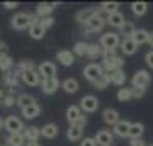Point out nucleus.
I'll return each mask as SVG.
<instances>
[{"instance_id":"obj_1","label":"nucleus","mask_w":153,"mask_h":146,"mask_svg":"<svg viewBox=\"0 0 153 146\" xmlns=\"http://www.w3.org/2000/svg\"><path fill=\"white\" fill-rule=\"evenodd\" d=\"M104 73L105 71H104V68H102V65H97V63H88V65L83 68V76H85L88 82H92V83L97 82Z\"/></svg>"},{"instance_id":"obj_2","label":"nucleus","mask_w":153,"mask_h":146,"mask_svg":"<svg viewBox=\"0 0 153 146\" xmlns=\"http://www.w3.org/2000/svg\"><path fill=\"white\" fill-rule=\"evenodd\" d=\"M99 44H100L104 49H116V48H119V46H121L119 34H117V33H105V34H102Z\"/></svg>"},{"instance_id":"obj_3","label":"nucleus","mask_w":153,"mask_h":146,"mask_svg":"<svg viewBox=\"0 0 153 146\" xmlns=\"http://www.w3.org/2000/svg\"><path fill=\"white\" fill-rule=\"evenodd\" d=\"M150 82H152V76H150V73H148L146 70H138L136 73H134V76H133V87L134 88H141V90H145L148 85H150Z\"/></svg>"},{"instance_id":"obj_4","label":"nucleus","mask_w":153,"mask_h":146,"mask_svg":"<svg viewBox=\"0 0 153 146\" xmlns=\"http://www.w3.org/2000/svg\"><path fill=\"white\" fill-rule=\"evenodd\" d=\"M10 24L14 29L17 31H22V29H26V27H31V14H26V12H19L16 16L10 19Z\"/></svg>"},{"instance_id":"obj_5","label":"nucleus","mask_w":153,"mask_h":146,"mask_svg":"<svg viewBox=\"0 0 153 146\" xmlns=\"http://www.w3.org/2000/svg\"><path fill=\"white\" fill-rule=\"evenodd\" d=\"M5 129L9 131L10 134H22V133L26 131V127H24V124H22V121L19 119V117L9 116L5 119Z\"/></svg>"},{"instance_id":"obj_6","label":"nucleus","mask_w":153,"mask_h":146,"mask_svg":"<svg viewBox=\"0 0 153 146\" xmlns=\"http://www.w3.org/2000/svg\"><path fill=\"white\" fill-rule=\"evenodd\" d=\"M105 22H107V19H104V17H102V14H100V10H99L97 16L94 17L90 22H87V24H85V31H87V33H100V31L104 29Z\"/></svg>"},{"instance_id":"obj_7","label":"nucleus","mask_w":153,"mask_h":146,"mask_svg":"<svg viewBox=\"0 0 153 146\" xmlns=\"http://www.w3.org/2000/svg\"><path fill=\"white\" fill-rule=\"evenodd\" d=\"M38 71H39V75H41L43 80L55 78L56 76V66H55V63H51V61H43V63L38 66Z\"/></svg>"},{"instance_id":"obj_8","label":"nucleus","mask_w":153,"mask_h":146,"mask_svg":"<svg viewBox=\"0 0 153 146\" xmlns=\"http://www.w3.org/2000/svg\"><path fill=\"white\" fill-rule=\"evenodd\" d=\"M21 78H22V82H24L26 85H29V87H38L39 83H43V82H41V75H39L38 70H27V71H24Z\"/></svg>"},{"instance_id":"obj_9","label":"nucleus","mask_w":153,"mask_h":146,"mask_svg":"<svg viewBox=\"0 0 153 146\" xmlns=\"http://www.w3.org/2000/svg\"><path fill=\"white\" fill-rule=\"evenodd\" d=\"M80 109H82L83 112H95L99 109L97 97H94V95H85V97H82V100H80Z\"/></svg>"},{"instance_id":"obj_10","label":"nucleus","mask_w":153,"mask_h":146,"mask_svg":"<svg viewBox=\"0 0 153 146\" xmlns=\"http://www.w3.org/2000/svg\"><path fill=\"white\" fill-rule=\"evenodd\" d=\"M56 5H58V4H55V2H41V4L36 5V14H38L41 19L51 17V12L56 9Z\"/></svg>"},{"instance_id":"obj_11","label":"nucleus","mask_w":153,"mask_h":146,"mask_svg":"<svg viewBox=\"0 0 153 146\" xmlns=\"http://www.w3.org/2000/svg\"><path fill=\"white\" fill-rule=\"evenodd\" d=\"M99 14V10L97 9H83V10H78L76 12V16H75V19H76V22H80V24H87V22H90L94 19V17Z\"/></svg>"},{"instance_id":"obj_12","label":"nucleus","mask_w":153,"mask_h":146,"mask_svg":"<svg viewBox=\"0 0 153 146\" xmlns=\"http://www.w3.org/2000/svg\"><path fill=\"white\" fill-rule=\"evenodd\" d=\"M112 141H114V134L107 129H100L97 134H95V143H97L99 146H111Z\"/></svg>"},{"instance_id":"obj_13","label":"nucleus","mask_w":153,"mask_h":146,"mask_svg":"<svg viewBox=\"0 0 153 146\" xmlns=\"http://www.w3.org/2000/svg\"><path fill=\"white\" fill-rule=\"evenodd\" d=\"M60 80L58 78H48V80H43V83H41V90H43V93H46V95H51V93H55L58 88H60Z\"/></svg>"},{"instance_id":"obj_14","label":"nucleus","mask_w":153,"mask_h":146,"mask_svg":"<svg viewBox=\"0 0 153 146\" xmlns=\"http://www.w3.org/2000/svg\"><path fill=\"white\" fill-rule=\"evenodd\" d=\"M123 66H124V60H123L121 56H116L114 60L104 61V63H102V68H104L105 73H112V71L123 70Z\"/></svg>"},{"instance_id":"obj_15","label":"nucleus","mask_w":153,"mask_h":146,"mask_svg":"<svg viewBox=\"0 0 153 146\" xmlns=\"http://www.w3.org/2000/svg\"><path fill=\"white\" fill-rule=\"evenodd\" d=\"M102 119H104L105 124L112 126V127H114V126L121 121L119 119V112H117L116 109H111V107L104 109V112H102Z\"/></svg>"},{"instance_id":"obj_16","label":"nucleus","mask_w":153,"mask_h":146,"mask_svg":"<svg viewBox=\"0 0 153 146\" xmlns=\"http://www.w3.org/2000/svg\"><path fill=\"white\" fill-rule=\"evenodd\" d=\"M56 60L60 61L63 66H71L75 63V54L71 53V51H68V49H61L56 54Z\"/></svg>"},{"instance_id":"obj_17","label":"nucleus","mask_w":153,"mask_h":146,"mask_svg":"<svg viewBox=\"0 0 153 146\" xmlns=\"http://www.w3.org/2000/svg\"><path fill=\"white\" fill-rule=\"evenodd\" d=\"M82 116H83L82 109L78 107V105H70V107L66 109V119H68L70 124H76V122L80 121Z\"/></svg>"},{"instance_id":"obj_18","label":"nucleus","mask_w":153,"mask_h":146,"mask_svg":"<svg viewBox=\"0 0 153 146\" xmlns=\"http://www.w3.org/2000/svg\"><path fill=\"white\" fill-rule=\"evenodd\" d=\"M121 51H123V53L124 54H128V56H131V54H134L138 51V44L134 43V41H133L131 38H128V39H123V41H121Z\"/></svg>"},{"instance_id":"obj_19","label":"nucleus","mask_w":153,"mask_h":146,"mask_svg":"<svg viewBox=\"0 0 153 146\" xmlns=\"http://www.w3.org/2000/svg\"><path fill=\"white\" fill-rule=\"evenodd\" d=\"M129 129H131V122L129 121H119L114 126V134L119 136V138H126V136H129Z\"/></svg>"},{"instance_id":"obj_20","label":"nucleus","mask_w":153,"mask_h":146,"mask_svg":"<svg viewBox=\"0 0 153 146\" xmlns=\"http://www.w3.org/2000/svg\"><path fill=\"white\" fill-rule=\"evenodd\" d=\"M124 16L121 14V12H116V14H111V16H107V24H109L111 27H116V29H121V27L124 26Z\"/></svg>"},{"instance_id":"obj_21","label":"nucleus","mask_w":153,"mask_h":146,"mask_svg":"<svg viewBox=\"0 0 153 146\" xmlns=\"http://www.w3.org/2000/svg\"><path fill=\"white\" fill-rule=\"evenodd\" d=\"M82 134H83V127L76 124H70L68 131H66V138L70 141H80L82 139Z\"/></svg>"},{"instance_id":"obj_22","label":"nucleus","mask_w":153,"mask_h":146,"mask_svg":"<svg viewBox=\"0 0 153 146\" xmlns=\"http://www.w3.org/2000/svg\"><path fill=\"white\" fill-rule=\"evenodd\" d=\"M41 136L44 138H48V139H53L58 136V126L53 124V122H49V124L43 126V129H41Z\"/></svg>"},{"instance_id":"obj_23","label":"nucleus","mask_w":153,"mask_h":146,"mask_svg":"<svg viewBox=\"0 0 153 146\" xmlns=\"http://www.w3.org/2000/svg\"><path fill=\"white\" fill-rule=\"evenodd\" d=\"M143 133H145V126L141 122H131V129H129V138L131 139H141Z\"/></svg>"},{"instance_id":"obj_24","label":"nucleus","mask_w":153,"mask_h":146,"mask_svg":"<svg viewBox=\"0 0 153 146\" xmlns=\"http://www.w3.org/2000/svg\"><path fill=\"white\" fill-rule=\"evenodd\" d=\"M26 143H27V139H26L24 133L22 134H9V138H7L9 146H26Z\"/></svg>"},{"instance_id":"obj_25","label":"nucleus","mask_w":153,"mask_h":146,"mask_svg":"<svg viewBox=\"0 0 153 146\" xmlns=\"http://www.w3.org/2000/svg\"><path fill=\"white\" fill-rule=\"evenodd\" d=\"M102 53H104V48L100 44H90L88 46V51H87V58L90 60H97V58H102Z\"/></svg>"},{"instance_id":"obj_26","label":"nucleus","mask_w":153,"mask_h":146,"mask_svg":"<svg viewBox=\"0 0 153 146\" xmlns=\"http://www.w3.org/2000/svg\"><path fill=\"white\" fill-rule=\"evenodd\" d=\"M61 88H63L66 93H76L78 92V82H76L75 78H66V80H63V83H61Z\"/></svg>"},{"instance_id":"obj_27","label":"nucleus","mask_w":153,"mask_h":146,"mask_svg":"<svg viewBox=\"0 0 153 146\" xmlns=\"http://www.w3.org/2000/svg\"><path fill=\"white\" fill-rule=\"evenodd\" d=\"M148 38H150V33H148L146 29H136V33L133 36V41L138 44V46H141V44L148 43Z\"/></svg>"},{"instance_id":"obj_28","label":"nucleus","mask_w":153,"mask_h":146,"mask_svg":"<svg viewBox=\"0 0 153 146\" xmlns=\"http://www.w3.org/2000/svg\"><path fill=\"white\" fill-rule=\"evenodd\" d=\"M33 104H36V99H34L33 95H29V93H21V95L17 97V105L21 109H26V107H29V105H33Z\"/></svg>"},{"instance_id":"obj_29","label":"nucleus","mask_w":153,"mask_h":146,"mask_svg":"<svg viewBox=\"0 0 153 146\" xmlns=\"http://www.w3.org/2000/svg\"><path fill=\"white\" fill-rule=\"evenodd\" d=\"M39 112H41V107H39L38 104H33V105H29V107L22 109V116H24L26 119H34V117H38Z\"/></svg>"},{"instance_id":"obj_30","label":"nucleus","mask_w":153,"mask_h":146,"mask_svg":"<svg viewBox=\"0 0 153 146\" xmlns=\"http://www.w3.org/2000/svg\"><path fill=\"white\" fill-rule=\"evenodd\" d=\"M100 12H105L107 16L119 12V2H102L100 4Z\"/></svg>"},{"instance_id":"obj_31","label":"nucleus","mask_w":153,"mask_h":146,"mask_svg":"<svg viewBox=\"0 0 153 146\" xmlns=\"http://www.w3.org/2000/svg\"><path fill=\"white\" fill-rule=\"evenodd\" d=\"M44 34H46V29L43 27V24L39 22V24H36V26L29 27V36L33 39H43Z\"/></svg>"},{"instance_id":"obj_32","label":"nucleus","mask_w":153,"mask_h":146,"mask_svg":"<svg viewBox=\"0 0 153 146\" xmlns=\"http://www.w3.org/2000/svg\"><path fill=\"white\" fill-rule=\"evenodd\" d=\"M131 10H133V14H134L136 17H141V16L146 14L148 4H146V2H133V4H131Z\"/></svg>"},{"instance_id":"obj_33","label":"nucleus","mask_w":153,"mask_h":146,"mask_svg":"<svg viewBox=\"0 0 153 146\" xmlns=\"http://www.w3.org/2000/svg\"><path fill=\"white\" fill-rule=\"evenodd\" d=\"M111 83H114V85L121 87L126 83V73L124 70H117V71H112L111 73Z\"/></svg>"},{"instance_id":"obj_34","label":"nucleus","mask_w":153,"mask_h":146,"mask_svg":"<svg viewBox=\"0 0 153 146\" xmlns=\"http://www.w3.org/2000/svg\"><path fill=\"white\" fill-rule=\"evenodd\" d=\"M24 136H26L27 141H38L39 136H41V129L36 127V126H29V127H26V131H24Z\"/></svg>"},{"instance_id":"obj_35","label":"nucleus","mask_w":153,"mask_h":146,"mask_svg":"<svg viewBox=\"0 0 153 146\" xmlns=\"http://www.w3.org/2000/svg\"><path fill=\"white\" fill-rule=\"evenodd\" d=\"M14 66V60H12L9 54H0V70L2 71H10V68Z\"/></svg>"},{"instance_id":"obj_36","label":"nucleus","mask_w":153,"mask_h":146,"mask_svg":"<svg viewBox=\"0 0 153 146\" xmlns=\"http://www.w3.org/2000/svg\"><path fill=\"white\" fill-rule=\"evenodd\" d=\"M134 33H136V27H134V24H133V22H129V21H126L124 26L121 27V34L124 36V39L133 38V36H134Z\"/></svg>"},{"instance_id":"obj_37","label":"nucleus","mask_w":153,"mask_h":146,"mask_svg":"<svg viewBox=\"0 0 153 146\" xmlns=\"http://www.w3.org/2000/svg\"><path fill=\"white\" fill-rule=\"evenodd\" d=\"M109 83H111V73H104L97 82H94V87H95L97 90H104V88L109 87Z\"/></svg>"},{"instance_id":"obj_38","label":"nucleus","mask_w":153,"mask_h":146,"mask_svg":"<svg viewBox=\"0 0 153 146\" xmlns=\"http://www.w3.org/2000/svg\"><path fill=\"white\" fill-rule=\"evenodd\" d=\"M117 99H119L121 102H128V100H131V99H133V87H131V88H128V87L119 88V92H117Z\"/></svg>"},{"instance_id":"obj_39","label":"nucleus","mask_w":153,"mask_h":146,"mask_svg":"<svg viewBox=\"0 0 153 146\" xmlns=\"http://www.w3.org/2000/svg\"><path fill=\"white\" fill-rule=\"evenodd\" d=\"M88 46H90V44L82 43V41H80V43H76L75 48H73V54H76V56H87Z\"/></svg>"},{"instance_id":"obj_40","label":"nucleus","mask_w":153,"mask_h":146,"mask_svg":"<svg viewBox=\"0 0 153 146\" xmlns=\"http://www.w3.org/2000/svg\"><path fill=\"white\" fill-rule=\"evenodd\" d=\"M4 80H5V83H7V85H10L12 88H14V87H17V83H19V82H17V76H16V73H14V71H7L5 76H4Z\"/></svg>"},{"instance_id":"obj_41","label":"nucleus","mask_w":153,"mask_h":146,"mask_svg":"<svg viewBox=\"0 0 153 146\" xmlns=\"http://www.w3.org/2000/svg\"><path fill=\"white\" fill-rule=\"evenodd\" d=\"M116 56V49H104V53H102V61H111L114 60Z\"/></svg>"},{"instance_id":"obj_42","label":"nucleus","mask_w":153,"mask_h":146,"mask_svg":"<svg viewBox=\"0 0 153 146\" xmlns=\"http://www.w3.org/2000/svg\"><path fill=\"white\" fill-rule=\"evenodd\" d=\"M2 104H4V107H12L14 104H17V100L14 99V95H12V93H9V95H5V97H4Z\"/></svg>"},{"instance_id":"obj_43","label":"nucleus","mask_w":153,"mask_h":146,"mask_svg":"<svg viewBox=\"0 0 153 146\" xmlns=\"http://www.w3.org/2000/svg\"><path fill=\"white\" fill-rule=\"evenodd\" d=\"M41 24H43L44 29H49V27L55 24V19L53 17H44V19H41Z\"/></svg>"},{"instance_id":"obj_44","label":"nucleus","mask_w":153,"mask_h":146,"mask_svg":"<svg viewBox=\"0 0 153 146\" xmlns=\"http://www.w3.org/2000/svg\"><path fill=\"white\" fill-rule=\"evenodd\" d=\"M80 146H97L95 138H83L82 143H80Z\"/></svg>"},{"instance_id":"obj_45","label":"nucleus","mask_w":153,"mask_h":146,"mask_svg":"<svg viewBox=\"0 0 153 146\" xmlns=\"http://www.w3.org/2000/svg\"><path fill=\"white\" fill-rule=\"evenodd\" d=\"M145 61H146V65L153 70V51H148V53L145 54Z\"/></svg>"},{"instance_id":"obj_46","label":"nucleus","mask_w":153,"mask_h":146,"mask_svg":"<svg viewBox=\"0 0 153 146\" xmlns=\"http://www.w3.org/2000/svg\"><path fill=\"white\" fill-rule=\"evenodd\" d=\"M143 93H145V90H141V88H134V87H133V99L143 97Z\"/></svg>"},{"instance_id":"obj_47","label":"nucleus","mask_w":153,"mask_h":146,"mask_svg":"<svg viewBox=\"0 0 153 146\" xmlns=\"http://www.w3.org/2000/svg\"><path fill=\"white\" fill-rule=\"evenodd\" d=\"M4 7L10 10V9H16V7H19V4H17V2H4Z\"/></svg>"},{"instance_id":"obj_48","label":"nucleus","mask_w":153,"mask_h":146,"mask_svg":"<svg viewBox=\"0 0 153 146\" xmlns=\"http://www.w3.org/2000/svg\"><path fill=\"white\" fill-rule=\"evenodd\" d=\"M131 146H148L143 139H131Z\"/></svg>"},{"instance_id":"obj_49","label":"nucleus","mask_w":153,"mask_h":146,"mask_svg":"<svg viewBox=\"0 0 153 146\" xmlns=\"http://www.w3.org/2000/svg\"><path fill=\"white\" fill-rule=\"evenodd\" d=\"M76 126H80V127H85V126H87V116H82V117H80V121L76 122Z\"/></svg>"},{"instance_id":"obj_50","label":"nucleus","mask_w":153,"mask_h":146,"mask_svg":"<svg viewBox=\"0 0 153 146\" xmlns=\"http://www.w3.org/2000/svg\"><path fill=\"white\" fill-rule=\"evenodd\" d=\"M5 51H7V44L4 41H0V54H5Z\"/></svg>"},{"instance_id":"obj_51","label":"nucleus","mask_w":153,"mask_h":146,"mask_svg":"<svg viewBox=\"0 0 153 146\" xmlns=\"http://www.w3.org/2000/svg\"><path fill=\"white\" fill-rule=\"evenodd\" d=\"M26 146H41V145H39V141H27Z\"/></svg>"},{"instance_id":"obj_52","label":"nucleus","mask_w":153,"mask_h":146,"mask_svg":"<svg viewBox=\"0 0 153 146\" xmlns=\"http://www.w3.org/2000/svg\"><path fill=\"white\" fill-rule=\"evenodd\" d=\"M148 44H150V48H153V33H150V38H148Z\"/></svg>"},{"instance_id":"obj_53","label":"nucleus","mask_w":153,"mask_h":146,"mask_svg":"<svg viewBox=\"0 0 153 146\" xmlns=\"http://www.w3.org/2000/svg\"><path fill=\"white\" fill-rule=\"evenodd\" d=\"M2 127H5V121L0 119V129H2Z\"/></svg>"},{"instance_id":"obj_54","label":"nucleus","mask_w":153,"mask_h":146,"mask_svg":"<svg viewBox=\"0 0 153 146\" xmlns=\"http://www.w3.org/2000/svg\"><path fill=\"white\" fill-rule=\"evenodd\" d=\"M4 97H5V95H4V92H2V88H0V100H4Z\"/></svg>"},{"instance_id":"obj_55","label":"nucleus","mask_w":153,"mask_h":146,"mask_svg":"<svg viewBox=\"0 0 153 146\" xmlns=\"http://www.w3.org/2000/svg\"><path fill=\"white\" fill-rule=\"evenodd\" d=\"M148 146H153V145H148Z\"/></svg>"}]
</instances>
